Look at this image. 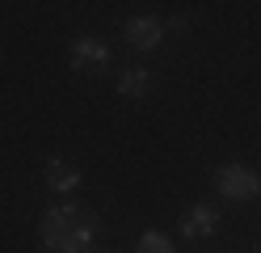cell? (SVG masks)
<instances>
[{
	"mask_svg": "<svg viewBox=\"0 0 261 253\" xmlns=\"http://www.w3.org/2000/svg\"><path fill=\"white\" fill-rule=\"evenodd\" d=\"M118 93L143 101V97L152 93V72H148V67H126V72L118 76Z\"/></svg>",
	"mask_w": 261,
	"mask_h": 253,
	"instance_id": "cell-7",
	"label": "cell"
},
{
	"mask_svg": "<svg viewBox=\"0 0 261 253\" xmlns=\"http://www.w3.org/2000/svg\"><path fill=\"white\" fill-rule=\"evenodd\" d=\"M215 190L227 198V202H253L261 194V173L253 165H219L215 169Z\"/></svg>",
	"mask_w": 261,
	"mask_h": 253,
	"instance_id": "cell-2",
	"label": "cell"
},
{
	"mask_svg": "<svg viewBox=\"0 0 261 253\" xmlns=\"http://www.w3.org/2000/svg\"><path fill=\"white\" fill-rule=\"evenodd\" d=\"M68 59H72V72L97 76V72H106V63H110V47L101 38H93V34H80L72 42V51H68Z\"/></svg>",
	"mask_w": 261,
	"mask_h": 253,
	"instance_id": "cell-3",
	"label": "cell"
},
{
	"mask_svg": "<svg viewBox=\"0 0 261 253\" xmlns=\"http://www.w3.org/2000/svg\"><path fill=\"white\" fill-rule=\"evenodd\" d=\"M42 177H46V190H55V194H68V190H76L80 186V169L72 165V160H46V169H42Z\"/></svg>",
	"mask_w": 261,
	"mask_h": 253,
	"instance_id": "cell-6",
	"label": "cell"
},
{
	"mask_svg": "<svg viewBox=\"0 0 261 253\" xmlns=\"http://www.w3.org/2000/svg\"><path fill=\"white\" fill-rule=\"evenodd\" d=\"M135 253H177V245L169 241L165 232H156V228H148L139 236V245H135Z\"/></svg>",
	"mask_w": 261,
	"mask_h": 253,
	"instance_id": "cell-8",
	"label": "cell"
},
{
	"mask_svg": "<svg viewBox=\"0 0 261 253\" xmlns=\"http://www.w3.org/2000/svg\"><path fill=\"white\" fill-rule=\"evenodd\" d=\"M101 232V219L89 207H76V202H59V207H46L38 219V241L42 253H89V245Z\"/></svg>",
	"mask_w": 261,
	"mask_h": 253,
	"instance_id": "cell-1",
	"label": "cell"
},
{
	"mask_svg": "<svg viewBox=\"0 0 261 253\" xmlns=\"http://www.w3.org/2000/svg\"><path fill=\"white\" fill-rule=\"evenodd\" d=\"M219 232V211L211 202H194L181 211V236L186 241H206V236Z\"/></svg>",
	"mask_w": 261,
	"mask_h": 253,
	"instance_id": "cell-5",
	"label": "cell"
},
{
	"mask_svg": "<svg viewBox=\"0 0 261 253\" xmlns=\"http://www.w3.org/2000/svg\"><path fill=\"white\" fill-rule=\"evenodd\" d=\"M122 38L135 47V51H156L160 42H165V21L152 13H143V17H130V21L122 26Z\"/></svg>",
	"mask_w": 261,
	"mask_h": 253,
	"instance_id": "cell-4",
	"label": "cell"
}]
</instances>
